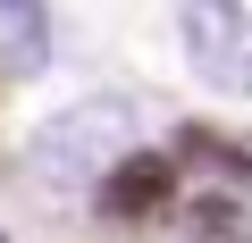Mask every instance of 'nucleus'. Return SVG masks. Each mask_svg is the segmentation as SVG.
<instances>
[{"mask_svg":"<svg viewBox=\"0 0 252 243\" xmlns=\"http://www.w3.org/2000/svg\"><path fill=\"white\" fill-rule=\"evenodd\" d=\"M135 151V101L118 92H84L67 109H51L26 135V176L51 193H101V176Z\"/></svg>","mask_w":252,"mask_h":243,"instance_id":"f257e3e1","label":"nucleus"},{"mask_svg":"<svg viewBox=\"0 0 252 243\" xmlns=\"http://www.w3.org/2000/svg\"><path fill=\"white\" fill-rule=\"evenodd\" d=\"M177 42L210 92H252V9L244 0H177Z\"/></svg>","mask_w":252,"mask_h":243,"instance_id":"f03ea898","label":"nucleus"},{"mask_svg":"<svg viewBox=\"0 0 252 243\" xmlns=\"http://www.w3.org/2000/svg\"><path fill=\"white\" fill-rule=\"evenodd\" d=\"M109 218H160L168 201H177V168L160 160V151H126L109 176H101V193H93Z\"/></svg>","mask_w":252,"mask_h":243,"instance_id":"7ed1b4c3","label":"nucleus"},{"mask_svg":"<svg viewBox=\"0 0 252 243\" xmlns=\"http://www.w3.org/2000/svg\"><path fill=\"white\" fill-rule=\"evenodd\" d=\"M51 67V0H0V76Z\"/></svg>","mask_w":252,"mask_h":243,"instance_id":"20e7f679","label":"nucleus"}]
</instances>
